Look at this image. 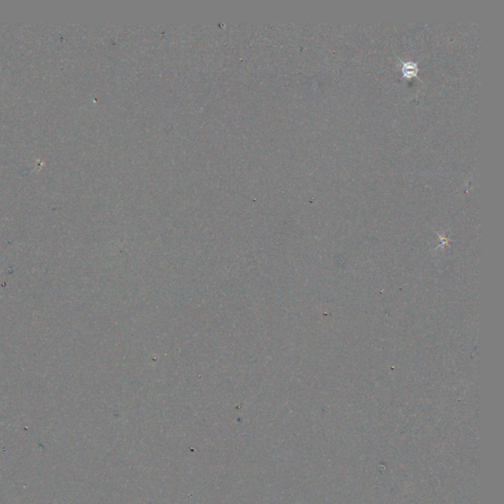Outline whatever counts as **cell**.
Returning a JSON list of instances; mask_svg holds the SVG:
<instances>
[{"label": "cell", "instance_id": "obj_1", "mask_svg": "<svg viewBox=\"0 0 504 504\" xmlns=\"http://www.w3.org/2000/svg\"><path fill=\"white\" fill-rule=\"evenodd\" d=\"M401 69L403 76L405 78L412 79L414 77H417L419 72V66L416 62L413 61H403L401 60Z\"/></svg>", "mask_w": 504, "mask_h": 504}]
</instances>
